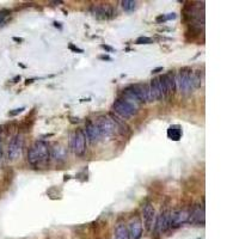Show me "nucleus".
I'll use <instances>...</instances> for the list:
<instances>
[{
	"label": "nucleus",
	"instance_id": "1",
	"mask_svg": "<svg viewBox=\"0 0 239 239\" xmlns=\"http://www.w3.org/2000/svg\"><path fill=\"white\" fill-rule=\"evenodd\" d=\"M50 159V147L46 141L37 140L28 151V162L33 166H40Z\"/></svg>",
	"mask_w": 239,
	"mask_h": 239
},
{
	"label": "nucleus",
	"instance_id": "2",
	"mask_svg": "<svg viewBox=\"0 0 239 239\" xmlns=\"http://www.w3.org/2000/svg\"><path fill=\"white\" fill-rule=\"evenodd\" d=\"M176 80V88H178V91L182 95H190L195 87L193 84V71L189 67L181 68L177 74L175 75Z\"/></svg>",
	"mask_w": 239,
	"mask_h": 239
},
{
	"label": "nucleus",
	"instance_id": "3",
	"mask_svg": "<svg viewBox=\"0 0 239 239\" xmlns=\"http://www.w3.org/2000/svg\"><path fill=\"white\" fill-rule=\"evenodd\" d=\"M95 123L98 127L102 138H110L117 133L118 125L116 123V121L111 116H108V115L99 116Z\"/></svg>",
	"mask_w": 239,
	"mask_h": 239
},
{
	"label": "nucleus",
	"instance_id": "4",
	"mask_svg": "<svg viewBox=\"0 0 239 239\" xmlns=\"http://www.w3.org/2000/svg\"><path fill=\"white\" fill-rule=\"evenodd\" d=\"M70 148L77 157H83L86 152V136L84 130L77 129L70 136Z\"/></svg>",
	"mask_w": 239,
	"mask_h": 239
},
{
	"label": "nucleus",
	"instance_id": "5",
	"mask_svg": "<svg viewBox=\"0 0 239 239\" xmlns=\"http://www.w3.org/2000/svg\"><path fill=\"white\" fill-rule=\"evenodd\" d=\"M112 109L118 116H121L123 120H128V118L133 117L138 112V108H135L133 104L128 103L123 98L116 99L114 102V104H112Z\"/></svg>",
	"mask_w": 239,
	"mask_h": 239
},
{
	"label": "nucleus",
	"instance_id": "6",
	"mask_svg": "<svg viewBox=\"0 0 239 239\" xmlns=\"http://www.w3.org/2000/svg\"><path fill=\"white\" fill-rule=\"evenodd\" d=\"M23 146H24V136H23V134L18 133L11 139V141L9 143V148H7L9 160H11V162L17 160L22 156Z\"/></svg>",
	"mask_w": 239,
	"mask_h": 239
},
{
	"label": "nucleus",
	"instance_id": "7",
	"mask_svg": "<svg viewBox=\"0 0 239 239\" xmlns=\"http://www.w3.org/2000/svg\"><path fill=\"white\" fill-rule=\"evenodd\" d=\"M142 217H143V225L147 232H152L153 227H154V222H156V211L154 207L152 206V203L149 202H145L142 204Z\"/></svg>",
	"mask_w": 239,
	"mask_h": 239
},
{
	"label": "nucleus",
	"instance_id": "8",
	"mask_svg": "<svg viewBox=\"0 0 239 239\" xmlns=\"http://www.w3.org/2000/svg\"><path fill=\"white\" fill-rule=\"evenodd\" d=\"M170 230V211L165 209L159 213V215H157L156 218V222H154V227H153V233L159 235L165 233L166 231Z\"/></svg>",
	"mask_w": 239,
	"mask_h": 239
},
{
	"label": "nucleus",
	"instance_id": "9",
	"mask_svg": "<svg viewBox=\"0 0 239 239\" xmlns=\"http://www.w3.org/2000/svg\"><path fill=\"white\" fill-rule=\"evenodd\" d=\"M159 78L162 88H163V93H164V98H167L169 96L173 95L176 91V80H175V74L172 72H167Z\"/></svg>",
	"mask_w": 239,
	"mask_h": 239
},
{
	"label": "nucleus",
	"instance_id": "10",
	"mask_svg": "<svg viewBox=\"0 0 239 239\" xmlns=\"http://www.w3.org/2000/svg\"><path fill=\"white\" fill-rule=\"evenodd\" d=\"M189 220V211L187 209H175L170 212V228H178Z\"/></svg>",
	"mask_w": 239,
	"mask_h": 239
},
{
	"label": "nucleus",
	"instance_id": "11",
	"mask_svg": "<svg viewBox=\"0 0 239 239\" xmlns=\"http://www.w3.org/2000/svg\"><path fill=\"white\" fill-rule=\"evenodd\" d=\"M91 14L98 19H110L114 17L115 11L111 5L109 4H99V5H93L90 9Z\"/></svg>",
	"mask_w": 239,
	"mask_h": 239
},
{
	"label": "nucleus",
	"instance_id": "12",
	"mask_svg": "<svg viewBox=\"0 0 239 239\" xmlns=\"http://www.w3.org/2000/svg\"><path fill=\"white\" fill-rule=\"evenodd\" d=\"M133 92L135 93V96L139 98V101L141 103H148V102H153L152 97H151V92H149V86L148 84H133L129 86Z\"/></svg>",
	"mask_w": 239,
	"mask_h": 239
},
{
	"label": "nucleus",
	"instance_id": "13",
	"mask_svg": "<svg viewBox=\"0 0 239 239\" xmlns=\"http://www.w3.org/2000/svg\"><path fill=\"white\" fill-rule=\"evenodd\" d=\"M128 233H129V239H141L142 237V222L139 217L133 218L129 224L127 225Z\"/></svg>",
	"mask_w": 239,
	"mask_h": 239
},
{
	"label": "nucleus",
	"instance_id": "14",
	"mask_svg": "<svg viewBox=\"0 0 239 239\" xmlns=\"http://www.w3.org/2000/svg\"><path fill=\"white\" fill-rule=\"evenodd\" d=\"M188 222L190 224H196V225H204V208L201 204H195L189 212V220Z\"/></svg>",
	"mask_w": 239,
	"mask_h": 239
},
{
	"label": "nucleus",
	"instance_id": "15",
	"mask_svg": "<svg viewBox=\"0 0 239 239\" xmlns=\"http://www.w3.org/2000/svg\"><path fill=\"white\" fill-rule=\"evenodd\" d=\"M85 136L88 139V141L91 143H97L101 139H102V135H101V132L98 129V127L96 126L95 122H91L88 121L85 126Z\"/></svg>",
	"mask_w": 239,
	"mask_h": 239
},
{
	"label": "nucleus",
	"instance_id": "16",
	"mask_svg": "<svg viewBox=\"0 0 239 239\" xmlns=\"http://www.w3.org/2000/svg\"><path fill=\"white\" fill-rule=\"evenodd\" d=\"M148 86H149V92H151L152 101L164 99V93H163V88H162L159 78H153L151 81H149Z\"/></svg>",
	"mask_w": 239,
	"mask_h": 239
},
{
	"label": "nucleus",
	"instance_id": "17",
	"mask_svg": "<svg viewBox=\"0 0 239 239\" xmlns=\"http://www.w3.org/2000/svg\"><path fill=\"white\" fill-rule=\"evenodd\" d=\"M50 158H53L57 163H61V162L66 160V158H67L66 147L62 146V145H60V143L53 145V147L50 148Z\"/></svg>",
	"mask_w": 239,
	"mask_h": 239
},
{
	"label": "nucleus",
	"instance_id": "18",
	"mask_svg": "<svg viewBox=\"0 0 239 239\" xmlns=\"http://www.w3.org/2000/svg\"><path fill=\"white\" fill-rule=\"evenodd\" d=\"M115 239H129L127 225L125 222H118L115 227Z\"/></svg>",
	"mask_w": 239,
	"mask_h": 239
},
{
	"label": "nucleus",
	"instance_id": "19",
	"mask_svg": "<svg viewBox=\"0 0 239 239\" xmlns=\"http://www.w3.org/2000/svg\"><path fill=\"white\" fill-rule=\"evenodd\" d=\"M167 136L173 140V141H178L182 136V129L179 126H171L167 130Z\"/></svg>",
	"mask_w": 239,
	"mask_h": 239
},
{
	"label": "nucleus",
	"instance_id": "20",
	"mask_svg": "<svg viewBox=\"0 0 239 239\" xmlns=\"http://www.w3.org/2000/svg\"><path fill=\"white\" fill-rule=\"evenodd\" d=\"M121 5H122V9L127 12H133L136 6H138V3L134 1V0H122L121 1Z\"/></svg>",
	"mask_w": 239,
	"mask_h": 239
},
{
	"label": "nucleus",
	"instance_id": "21",
	"mask_svg": "<svg viewBox=\"0 0 239 239\" xmlns=\"http://www.w3.org/2000/svg\"><path fill=\"white\" fill-rule=\"evenodd\" d=\"M202 80V73L200 71H196V72H193V84H194V87L195 90L201 87V81Z\"/></svg>",
	"mask_w": 239,
	"mask_h": 239
},
{
	"label": "nucleus",
	"instance_id": "22",
	"mask_svg": "<svg viewBox=\"0 0 239 239\" xmlns=\"http://www.w3.org/2000/svg\"><path fill=\"white\" fill-rule=\"evenodd\" d=\"M176 13H167V14H163V16H159L157 17V22L159 23H164V22H167V20H171V19H176Z\"/></svg>",
	"mask_w": 239,
	"mask_h": 239
},
{
	"label": "nucleus",
	"instance_id": "23",
	"mask_svg": "<svg viewBox=\"0 0 239 239\" xmlns=\"http://www.w3.org/2000/svg\"><path fill=\"white\" fill-rule=\"evenodd\" d=\"M152 42H153L152 38L151 37H147V36H140L135 41L136 44H151Z\"/></svg>",
	"mask_w": 239,
	"mask_h": 239
},
{
	"label": "nucleus",
	"instance_id": "24",
	"mask_svg": "<svg viewBox=\"0 0 239 239\" xmlns=\"http://www.w3.org/2000/svg\"><path fill=\"white\" fill-rule=\"evenodd\" d=\"M10 16V11L9 10H0V25H3L6 20V18Z\"/></svg>",
	"mask_w": 239,
	"mask_h": 239
},
{
	"label": "nucleus",
	"instance_id": "25",
	"mask_svg": "<svg viewBox=\"0 0 239 239\" xmlns=\"http://www.w3.org/2000/svg\"><path fill=\"white\" fill-rule=\"evenodd\" d=\"M25 110V108H18V109H14L13 111H10L9 112V116H14V115H18L20 112H23Z\"/></svg>",
	"mask_w": 239,
	"mask_h": 239
},
{
	"label": "nucleus",
	"instance_id": "26",
	"mask_svg": "<svg viewBox=\"0 0 239 239\" xmlns=\"http://www.w3.org/2000/svg\"><path fill=\"white\" fill-rule=\"evenodd\" d=\"M101 48L105 49L106 51H114V48H112V47H110V46H105V44H102V46H101Z\"/></svg>",
	"mask_w": 239,
	"mask_h": 239
},
{
	"label": "nucleus",
	"instance_id": "27",
	"mask_svg": "<svg viewBox=\"0 0 239 239\" xmlns=\"http://www.w3.org/2000/svg\"><path fill=\"white\" fill-rule=\"evenodd\" d=\"M70 48L72 49V50H75V51H80V53H83V50L81 49H79V48H77V47H74L73 44H70Z\"/></svg>",
	"mask_w": 239,
	"mask_h": 239
},
{
	"label": "nucleus",
	"instance_id": "28",
	"mask_svg": "<svg viewBox=\"0 0 239 239\" xmlns=\"http://www.w3.org/2000/svg\"><path fill=\"white\" fill-rule=\"evenodd\" d=\"M160 71H163V67H158V68L153 70V71H152V73H153V74H156V73H158V72H160Z\"/></svg>",
	"mask_w": 239,
	"mask_h": 239
},
{
	"label": "nucleus",
	"instance_id": "29",
	"mask_svg": "<svg viewBox=\"0 0 239 239\" xmlns=\"http://www.w3.org/2000/svg\"><path fill=\"white\" fill-rule=\"evenodd\" d=\"M101 59H103V60H108V61H111V57H109V56H106V55H102V56H99Z\"/></svg>",
	"mask_w": 239,
	"mask_h": 239
},
{
	"label": "nucleus",
	"instance_id": "30",
	"mask_svg": "<svg viewBox=\"0 0 239 239\" xmlns=\"http://www.w3.org/2000/svg\"><path fill=\"white\" fill-rule=\"evenodd\" d=\"M3 157V148H1V139H0V159Z\"/></svg>",
	"mask_w": 239,
	"mask_h": 239
},
{
	"label": "nucleus",
	"instance_id": "31",
	"mask_svg": "<svg viewBox=\"0 0 239 239\" xmlns=\"http://www.w3.org/2000/svg\"><path fill=\"white\" fill-rule=\"evenodd\" d=\"M13 41H16V42H23V38H20V37H13Z\"/></svg>",
	"mask_w": 239,
	"mask_h": 239
},
{
	"label": "nucleus",
	"instance_id": "32",
	"mask_svg": "<svg viewBox=\"0 0 239 239\" xmlns=\"http://www.w3.org/2000/svg\"><path fill=\"white\" fill-rule=\"evenodd\" d=\"M20 79V75H17L14 79H13V83H17V80H19Z\"/></svg>",
	"mask_w": 239,
	"mask_h": 239
}]
</instances>
